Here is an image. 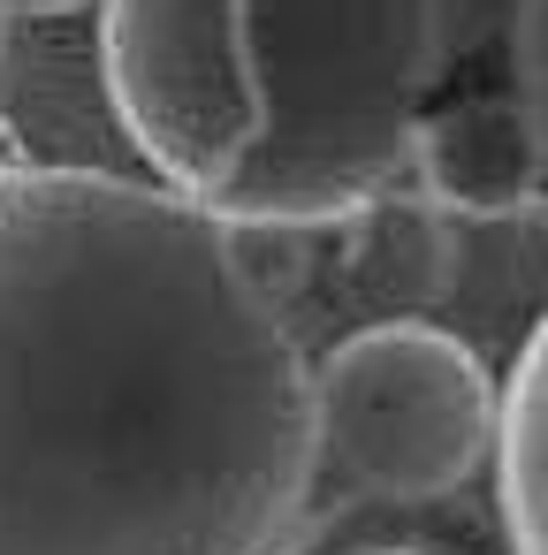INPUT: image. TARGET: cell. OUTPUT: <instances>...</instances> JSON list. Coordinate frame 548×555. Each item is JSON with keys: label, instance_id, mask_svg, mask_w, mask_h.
<instances>
[{"label": "cell", "instance_id": "277c9868", "mask_svg": "<svg viewBox=\"0 0 548 555\" xmlns=\"http://www.w3.org/2000/svg\"><path fill=\"white\" fill-rule=\"evenodd\" d=\"M404 176L449 221H510L548 191V138H540V122L518 92L449 100V107L419 115Z\"/></svg>", "mask_w": 548, "mask_h": 555}, {"label": "cell", "instance_id": "ba28073f", "mask_svg": "<svg viewBox=\"0 0 548 555\" xmlns=\"http://www.w3.org/2000/svg\"><path fill=\"white\" fill-rule=\"evenodd\" d=\"M16 16H85V9H100V0H9Z\"/></svg>", "mask_w": 548, "mask_h": 555}, {"label": "cell", "instance_id": "9c48e42d", "mask_svg": "<svg viewBox=\"0 0 548 555\" xmlns=\"http://www.w3.org/2000/svg\"><path fill=\"white\" fill-rule=\"evenodd\" d=\"M9 24H16V9L0 0V100H9Z\"/></svg>", "mask_w": 548, "mask_h": 555}, {"label": "cell", "instance_id": "3957f363", "mask_svg": "<svg viewBox=\"0 0 548 555\" xmlns=\"http://www.w3.org/2000/svg\"><path fill=\"white\" fill-rule=\"evenodd\" d=\"M495 380L434 320H366L313 365L320 472L381 502H434L495 449Z\"/></svg>", "mask_w": 548, "mask_h": 555}, {"label": "cell", "instance_id": "30bf717a", "mask_svg": "<svg viewBox=\"0 0 548 555\" xmlns=\"http://www.w3.org/2000/svg\"><path fill=\"white\" fill-rule=\"evenodd\" d=\"M381 555H404V547H381Z\"/></svg>", "mask_w": 548, "mask_h": 555}, {"label": "cell", "instance_id": "52a82bcc", "mask_svg": "<svg viewBox=\"0 0 548 555\" xmlns=\"http://www.w3.org/2000/svg\"><path fill=\"white\" fill-rule=\"evenodd\" d=\"M510 77H518V100L533 107V122L548 138V0H518V16H510Z\"/></svg>", "mask_w": 548, "mask_h": 555}, {"label": "cell", "instance_id": "8992f818", "mask_svg": "<svg viewBox=\"0 0 548 555\" xmlns=\"http://www.w3.org/2000/svg\"><path fill=\"white\" fill-rule=\"evenodd\" d=\"M495 502L510 555H548V320L525 335L495 403Z\"/></svg>", "mask_w": 548, "mask_h": 555}, {"label": "cell", "instance_id": "5b68a950", "mask_svg": "<svg viewBox=\"0 0 548 555\" xmlns=\"http://www.w3.org/2000/svg\"><path fill=\"white\" fill-rule=\"evenodd\" d=\"M335 229H343V289L366 320H426L449 297V282H457L449 214L419 183L411 191L388 183L381 198H366Z\"/></svg>", "mask_w": 548, "mask_h": 555}, {"label": "cell", "instance_id": "7a4b0ae2", "mask_svg": "<svg viewBox=\"0 0 548 555\" xmlns=\"http://www.w3.org/2000/svg\"><path fill=\"white\" fill-rule=\"evenodd\" d=\"M237 229H335L404 183L411 130L449 69L442 0H214Z\"/></svg>", "mask_w": 548, "mask_h": 555}, {"label": "cell", "instance_id": "6da1fadb", "mask_svg": "<svg viewBox=\"0 0 548 555\" xmlns=\"http://www.w3.org/2000/svg\"><path fill=\"white\" fill-rule=\"evenodd\" d=\"M313 479V358L237 221L0 160V555H290Z\"/></svg>", "mask_w": 548, "mask_h": 555}]
</instances>
